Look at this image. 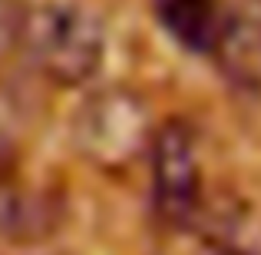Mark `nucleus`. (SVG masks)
Returning <instances> with one entry per match:
<instances>
[{"instance_id":"nucleus-5","label":"nucleus","mask_w":261,"mask_h":255,"mask_svg":"<svg viewBox=\"0 0 261 255\" xmlns=\"http://www.w3.org/2000/svg\"><path fill=\"white\" fill-rule=\"evenodd\" d=\"M212 60L235 89L261 96V4L248 0L245 7L225 13Z\"/></svg>"},{"instance_id":"nucleus-8","label":"nucleus","mask_w":261,"mask_h":255,"mask_svg":"<svg viewBox=\"0 0 261 255\" xmlns=\"http://www.w3.org/2000/svg\"><path fill=\"white\" fill-rule=\"evenodd\" d=\"M7 89H0V176L13 172L17 159V106L7 100Z\"/></svg>"},{"instance_id":"nucleus-3","label":"nucleus","mask_w":261,"mask_h":255,"mask_svg":"<svg viewBox=\"0 0 261 255\" xmlns=\"http://www.w3.org/2000/svg\"><path fill=\"white\" fill-rule=\"evenodd\" d=\"M149 192L155 219L182 229L202 209V163L195 133L185 120H162L149 146Z\"/></svg>"},{"instance_id":"nucleus-4","label":"nucleus","mask_w":261,"mask_h":255,"mask_svg":"<svg viewBox=\"0 0 261 255\" xmlns=\"http://www.w3.org/2000/svg\"><path fill=\"white\" fill-rule=\"evenodd\" d=\"M63 222V199L50 189L0 176V245H37Z\"/></svg>"},{"instance_id":"nucleus-10","label":"nucleus","mask_w":261,"mask_h":255,"mask_svg":"<svg viewBox=\"0 0 261 255\" xmlns=\"http://www.w3.org/2000/svg\"><path fill=\"white\" fill-rule=\"evenodd\" d=\"M255 4H261V0H255Z\"/></svg>"},{"instance_id":"nucleus-9","label":"nucleus","mask_w":261,"mask_h":255,"mask_svg":"<svg viewBox=\"0 0 261 255\" xmlns=\"http://www.w3.org/2000/svg\"><path fill=\"white\" fill-rule=\"evenodd\" d=\"M60 255H70V252H60Z\"/></svg>"},{"instance_id":"nucleus-1","label":"nucleus","mask_w":261,"mask_h":255,"mask_svg":"<svg viewBox=\"0 0 261 255\" xmlns=\"http://www.w3.org/2000/svg\"><path fill=\"white\" fill-rule=\"evenodd\" d=\"M20 53H27L30 66L53 86L80 89L102 70L106 30L89 7L76 0H53L30 10Z\"/></svg>"},{"instance_id":"nucleus-7","label":"nucleus","mask_w":261,"mask_h":255,"mask_svg":"<svg viewBox=\"0 0 261 255\" xmlns=\"http://www.w3.org/2000/svg\"><path fill=\"white\" fill-rule=\"evenodd\" d=\"M27 20H30V7L23 0H0V66L23 50Z\"/></svg>"},{"instance_id":"nucleus-2","label":"nucleus","mask_w":261,"mask_h":255,"mask_svg":"<svg viewBox=\"0 0 261 255\" xmlns=\"http://www.w3.org/2000/svg\"><path fill=\"white\" fill-rule=\"evenodd\" d=\"M159 123L136 89L106 86L89 93L73 113V143L96 169L126 172L149 156Z\"/></svg>"},{"instance_id":"nucleus-6","label":"nucleus","mask_w":261,"mask_h":255,"mask_svg":"<svg viewBox=\"0 0 261 255\" xmlns=\"http://www.w3.org/2000/svg\"><path fill=\"white\" fill-rule=\"evenodd\" d=\"M159 27L182 50L212 57L215 37L222 30L225 10L218 0H149Z\"/></svg>"}]
</instances>
